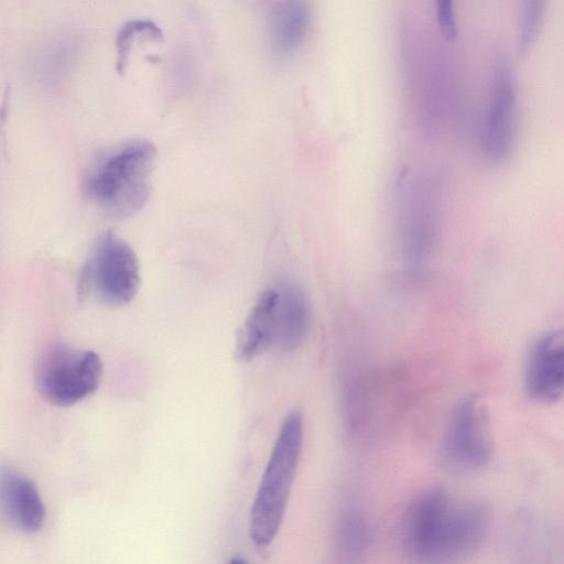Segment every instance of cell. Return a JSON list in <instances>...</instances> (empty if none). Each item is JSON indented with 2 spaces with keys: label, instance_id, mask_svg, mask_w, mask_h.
I'll return each instance as SVG.
<instances>
[{
  "label": "cell",
  "instance_id": "cell-5",
  "mask_svg": "<svg viewBox=\"0 0 564 564\" xmlns=\"http://www.w3.org/2000/svg\"><path fill=\"white\" fill-rule=\"evenodd\" d=\"M102 378V362L93 350L55 345L40 358L36 389L43 400L58 408L74 405L96 392Z\"/></svg>",
  "mask_w": 564,
  "mask_h": 564
},
{
  "label": "cell",
  "instance_id": "cell-4",
  "mask_svg": "<svg viewBox=\"0 0 564 564\" xmlns=\"http://www.w3.org/2000/svg\"><path fill=\"white\" fill-rule=\"evenodd\" d=\"M140 286V267L132 247L108 231L93 245L80 275V295L109 307L130 303Z\"/></svg>",
  "mask_w": 564,
  "mask_h": 564
},
{
  "label": "cell",
  "instance_id": "cell-3",
  "mask_svg": "<svg viewBox=\"0 0 564 564\" xmlns=\"http://www.w3.org/2000/svg\"><path fill=\"white\" fill-rule=\"evenodd\" d=\"M303 446V419L299 411L283 420L250 510V536L269 545L283 521Z\"/></svg>",
  "mask_w": 564,
  "mask_h": 564
},
{
  "label": "cell",
  "instance_id": "cell-8",
  "mask_svg": "<svg viewBox=\"0 0 564 564\" xmlns=\"http://www.w3.org/2000/svg\"><path fill=\"white\" fill-rule=\"evenodd\" d=\"M524 386L536 403H553L564 395V328L545 333L533 344Z\"/></svg>",
  "mask_w": 564,
  "mask_h": 564
},
{
  "label": "cell",
  "instance_id": "cell-10",
  "mask_svg": "<svg viewBox=\"0 0 564 564\" xmlns=\"http://www.w3.org/2000/svg\"><path fill=\"white\" fill-rule=\"evenodd\" d=\"M278 289L261 293L238 329L235 357L250 361L276 341L278 334Z\"/></svg>",
  "mask_w": 564,
  "mask_h": 564
},
{
  "label": "cell",
  "instance_id": "cell-2",
  "mask_svg": "<svg viewBox=\"0 0 564 564\" xmlns=\"http://www.w3.org/2000/svg\"><path fill=\"white\" fill-rule=\"evenodd\" d=\"M156 162V148L131 139L99 152L83 177L87 199L106 217L127 219L147 204Z\"/></svg>",
  "mask_w": 564,
  "mask_h": 564
},
{
  "label": "cell",
  "instance_id": "cell-1",
  "mask_svg": "<svg viewBox=\"0 0 564 564\" xmlns=\"http://www.w3.org/2000/svg\"><path fill=\"white\" fill-rule=\"evenodd\" d=\"M489 524L485 501H456L444 489L431 488L405 511L402 547L412 564H458L481 545Z\"/></svg>",
  "mask_w": 564,
  "mask_h": 564
},
{
  "label": "cell",
  "instance_id": "cell-13",
  "mask_svg": "<svg viewBox=\"0 0 564 564\" xmlns=\"http://www.w3.org/2000/svg\"><path fill=\"white\" fill-rule=\"evenodd\" d=\"M369 528L365 518L349 511L339 520L336 546L337 555L345 564L358 561L368 546Z\"/></svg>",
  "mask_w": 564,
  "mask_h": 564
},
{
  "label": "cell",
  "instance_id": "cell-16",
  "mask_svg": "<svg viewBox=\"0 0 564 564\" xmlns=\"http://www.w3.org/2000/svg\"><path fill=\"white\" fill-rule=\"evenodd\" d=\"M437 21L447 39L454 40L457 36V21L452 1L442 0L437 3Z\"/></svg>",
  "mask_w": 564,
  "mask_h": 564
},
{
  "label": "cell",
  "instance_id": "cell-14",
  "mask_svg": "<svg viewBox=\"0 0 564 564\" xmlns=\"http://www.w3.org/2000/svg\"><path fill=\"white\" fill-rule=\"evenodd\" d=\"M161 29L151 20L134 19L126 22L117 34V70L123 73L129 63L131 46L141 40L161 41Z\"/></svg>",
  "mask_w": 564,
  "mask_h": 564
},
{
  "label": "cell",
  "instance_id": "cell-6",
  "mask_svg": "<svg viewBox=\"0 0 564 564\" xmlns=\"http://www.w3.org/2000/svg\"><path fill=\"white\" fill-rule=\"evenodd\" d=\"M494 443L487 411L476 395L464 398L455 406L446 427L442 456L445 464L470 471L489 464Z\"/></svg>",
  "mask_w": 564,
  "mask_h": 564
},
{
  "label": "cell",
  "instance_id": "cell-7",
  "mask_svg": "<svg viewBox=\"0 0 564 564\" xmlns=\"http://www.w3.org/2000/svg\"><path fill=\"white\" fill-rule=\"evenodd\" d=\"M518 89L508 58L495 63L489 100L480 128V147L487 160L501 163L510 156L517 129Z\"/></svg>",
  "mask_w": 564,
  "mask_h": 564
},
{
  "label": "cell",
  "instance_id": "cell-17",
  "mask_svg": "<svg viewBox=\"0 0 564 564\" xmlns=\"http://www.w3.org/2000/svg\"><path fill=\"white\" fill-rule=\"evenodd\" d=\"M229 564H247V563L242 558L236 556L230 560Z\"/></svg>",
  "mask_w": 564,
  "mask_h": 564
},
{
  "label": "cell",
  "instance_id": "cell-15",
  "mask_svg": "<svg viewBox=\"0 0 564 564\" xmlns=\"http://www.w3.org/2000/svg\"><path fill=\"white\" fill-rule=\"evenodd\" d=\"M545 3L540 0L522 1L519 7L517 45L527 53L536 42L544 23Z\"/></svg>",
  "mask_w": 564,
  "mask_h": 564
},
{
  "label": "cell",
  "instance_id": "cell-11",
  "mask_svg": "<svg viewBox=\"0 0 564 564\" xmlns=\"http://www.w3.org/2000/svg\"><path fill=\"white\" fill-rule=\"evenodd\" d=\"M276 344L283 349H294L307 335L311 319L310 305L303 291L293 284L278 289Z\"/></svg>",
  "mask_w": 564,
  "mask_h": 564
},
{
  "label": "cell",
  "instance_id": "cell-12",
  "mask_svg": "<svg viewBox=\"0 0 564 564\" xmlns=\"http://www.w3.org/2000/svg\"><path fill=\"white\" fill-rule=\"evenodd\" d=\"M310 22V10L305 2L282 3L272 14L270 42L274 53L285 56L296 50L303 41Z\"/></svg>",
  "mask_w": 564,
  "mask_h": 564
},
{
  "label": "cell",
  "instance_id": "cell-9",
  "mask_svg": "<svg viewBox=\"0 0 564 564\" xmlns=\"http://www.w3.org/2000/svg\"><path fill=\"white\" fill-rule=\"evenodd\" d=\"M1 511L15 529L33 533L45 521V508L36 486L11 468H2L0 476Z\"/></svg>",
  "mask_w": 564,
  "mask_h": 564
}]
</instances>
